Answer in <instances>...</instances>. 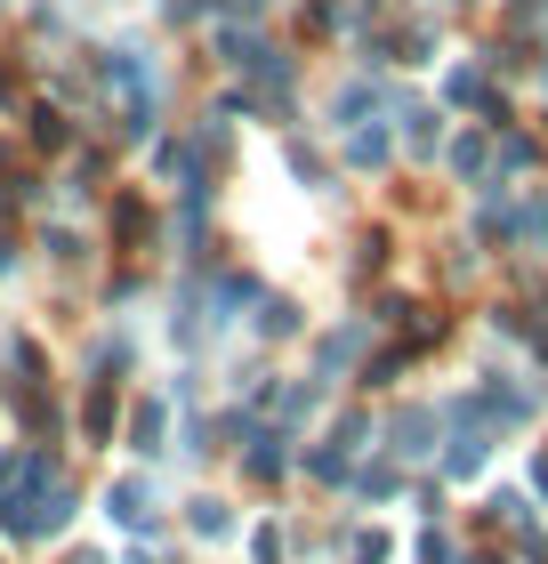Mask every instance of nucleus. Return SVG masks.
Wrapping results in <instances>:
<instances>
[{
    "label": "nucleus",
    "instance_id": "nucleus-15",
    "mask_svg": "<svg viewBox=\"0 0 548 564\" xmlns=\"http://www.w3.org/2000/svg\"><path fill=\"white\" fill-rule=\"evenodd\" d=\"M65 138H73V130H65V113H49V106H41V113H33V145H49V153H57Z\"/></svg>",
    "mask_w": 548,
    "mask_h": 564
},
{
    "label": "nucleus",
    "instance_id": "nucleus-23",
    "mask_svg": "<svg viewBox=\"0 0 548 564\" xmlns=\"http://www.w3.org/2000/svg\"><path fill=\"white\" fill-rule=\"evenodd\" d=\"M540 492H548V452H540Z\"/></svg>",
    "mask_w": 548,
    "mask_h": 564
},
{
    "label": "nucleus",
    "instance_id": "nucleus-16",
    "mask_svg": "<svg viewBox=\"0 0 548 564\" xmlns=\"http://www.w3.org/2000/svg\"><path fill=\"white\" fill-rule=\"evenodd\" d=\"M452 170H460V177H484V138H460V145H452Z\"/></svg>",
    "mask_w": 548,
    "mask_h": 564
},
{
    "label": "nucleus",
    "instance_id": "nucleus-1",
    "mask_svg": "<svg viewBox=\"0 0 548 564\" xmlns=\"http://www.w3.org/2000/svg\"><path fill=\"white\" fill-rule=\"evenodd\" d=\"M106 517L129 524V532H146V524H153V484H146V476H121L114 492H106Z\"/></svg>",
    "mask_w": 548,
    "mask_h": 564
},
{
    "label": "nucleus",
    "instance_id": "nucleus-21",
    "mask_svg": "<svg viewBox=\"0 0 548 564\" xmlns=\"http://www.w3.org/2000/svg\"><path fill=\"white\" fill-rule=\"evenodd\" d=\"M9 97H17V73H9V65H0V106H9Z\"/></svg>",
    "mask_w": 548,
    "mask_h": 564
},
{
    "label": "nucleus",
    "instance_id": "nucleus-4",
    "mask_svg": "<svg viewBox=\"0 0 548 564\" xmlns=\"http://www.w3.org/2000/svg\"><path fill=\"white\" fill-rule=\"evenodd\" d=\"M82 435H89V444H106V435H114V388H106V379H97L89 403H82Z\"/></svg>",
    "mask_w": 548,
    "mask_h": 564
},
{
    "label": "nucleus",
    "instance_id": "nucleus-3",
    "mask_svg": "<svg viewBox=\"0 0 548 564\" xmlns=\"http://www.w3.org/2000/svg\"><path fill=\"white\" fill-rule=\"evenodd\" d=\"M114 235H121L129 250H138V242L153 235V210H146V202H138V194H121V202H114Z\"/></svg>",
    "mask_w": 548,
    "mask_h": 564
},
{
    "label": "nucleus",
    "instance_id": "nucleus-22",
    "mask_svg": "<svg viewBox=\"0 0 548 564\" xmlns=\"http://www.w3.org/2000/svg\"><path fill=\"white\" fill-rule=\"evenodd\" d=\"M0 274H9V235H0Z\"/></svg>",
    "mask_w": 548,
    "mask_h": 564
},
{
    "label": "nucleus",
    "instance_id": "nucleus-19",
    "mask_svg": "<svg viewBox=\"0 0 548 564\" xmlns=\"http://www.w3.org/2000/svg\"><path fill=\"white\" fill-rule=\"evenodd\" d=\"M355 564H387V541H379V532H363V541H355Z\"/></svg>",
    "mask_w": 548,
    "mask_h": 564
},
{
    "label": "nucleus",
    "instance_id": "nucleus-24",
    "mask_svg": "<svg viewBox=\"0 0 548 564\" xmlns=\"http://www.w3.org/2000/svg\"><path fill=\"white\" fill-rule=\"evenodd\" d=\"M73 564H106V556H73Z\"/></svg>",
    "mask_w": 548,
    "mask_h": 564
},
{
    "label": "nucleus",
    "instance_id": "nucleus-18",
    "mask_svg": "<svg viewBox=\"0 0 548 564\" xmlns=\"http://www.w3.org/2000/svg\"><path fill=\"white\" fill-rule=\"evenodd\" d=\"M49 250H57V259L73 267V259H82V235H73V226H49Z\"/></svg>",
    "mask_w": 548,
    "mask_h": 564
},
{
    "label": "nucleus",
    "instance_id": "nucleus-12",
    "mask_svg": "<svg viewBox=\"0 0 548 564\" xmlns=\"http://www.w3.org/2000/svg\"><path fill=\"white\" fill-rule=\"evenodd\" d=\"M428 427H436L428 412H404L396 420V452H428Z\"/></svg>",
    "mask_w": 548,
    "mask_h": 564
},
{
    "label": "nucleus",
    "instance_id": "nucleus-7",
    "mask_svg": "<svg viewBox=\"0 0 548 564\" xmlns=\"http://www.w3.org/2000/svg\"><path fill=\"white\" fill-rule=\"evenodd\" d=\"M258 330H267V339H291V330H299V306H291V299H267V306H258Z\"/></svg>",
    "mask_w": 548,
    "mask_h": 564
},
{
    "label": "nucleus",
    "instance_id": "nucleus-5",
    "mask_svg": "<svg viewBox=\"0 0 548 564\" xmlns=\"http://www.w3.org/2000/svg\"><path fill=\"white\" fill-rule=\"evenodd\" d=\"M129 444H138V452H162V403H138V412H129Z\"/></svg>",
    "mask_w": 548,
    "mask_h": 564
},
{
    "label": "nucleus",
    "instance_id": "nucleus-14",
    "mask_svg": "<svg viewBox=\"0 0 548 564\" xmlns=\"http://www.w3.org/2000/svg\"><path fill=\"white\" fill-rule=\"evenodd\" d=\"M226 524H234V517H226V500H194V532H202V541H218Z\"/></svg>",
    "mask_w": 548,
    "mask_h": 564
},
{
    "label": "nucleus",
    "instance_id": "nucleus-9",
    "mask_svg": "<svg viewBox=\"0 0 548 564\" xmlns=\"http://www.w3.org/2000/svg\"><path fill=\"white\" fill-rule=\"evenodd\" d=\"M372 106H379V89H372V82H347V89H339V106H331V113H339V121H363Z\"/></svg>",
    "mask_w": 548,
    "mask_h": 564
},
{
    "label": "nucleus",
    "instance_id": "nucleus-11",
    "mask_svg": "<svg viewBox=\"0 0 548 564\" xmlns=\"http://www.w3.org/2000/svg\"><path fill=\"white\" fill-rule=\"evenodd\" d=\"M347 162H355V170H379V162H387V138H379V130H355V138H347Z\"/></svg>",
    "mask_w": 548,
    "mask_h": 564
},
{
    "label": "nucleus",
    "instance_id": "nucleus-2",
    "mask_svg": "<svg viewBox=\"0 0 548 564\" xmlns=\"http://www.w3.org/2000/svg\"><path fill=\"white\" fill-rule=\"evenodd\" d=\"M363 339H372V323H347V330H331V339H323V364H315V371H323V379H339V371L355 364V347H363Z\"/></svg>",
    "mask_w": 548,
    "mask_h": 564
},
{
    "label": "nucleus",
    "instance_id": "nucleus-10",
    "mask_svg": "<svg viewBox=\"0 0 548 564\" xmlns=\"http://www.w3.org/2000/svg\"><path fill=\"white\" fill-rule=\"evenodd\" d=\"M468 468H484V427H460L452 435V476H468Z\"/></svg>",
    "mask_w": 548,
    "mask_h": 564
},
{
    "label": "nucleus",
    "instance_id": "nucleus-6",
    "mask_svg": "<svg viewBox=\"0 0 548 564\" xmlns=\"http://www.w3.org/2000/svg\"><path fill=\"white\" fill-rule=\"evenodd\" d=\"M404 145L411 153H436V113L428 106H404Z\"/></svg>",
    "mask_w": 548,
    "mask_h": 564
},
{
    "label": "nucleus",
    "instance_id": "nucleus-8",
    "mask_svg": "<svg viewBox=\"0 0 548 564\" xmlns=\"http://www.w3.org/2000/svg\"><path fill=\"white\" fill-rule=\"evenodd\" d=\"M243 468H250L258 484H267V476H282V444H275V435H250V459H243Z\"/></svg>",
    "mask_w": 548,
    "mask_h": 564
},
{
    "label": "nucleus",
    "instance_id": "nucleus-13",
    "mask_svg": "<svg viewBox=\"0 0 548 564\" xmlns=\"http://www.w3.org/2000/svg\"><path fill=\"white\" fill-rule=\"evenodd\" d=\"M443 89H452V106H484V73H476V65H460Z\"/></svg>",
    "mask_w": 548,
    "mask_h": 564
},
{
    "label": "nucleus",
    "instance_id": "nucleus-17",
    "mask_svg": "<svg viewBox=\"0 0 548 564\" xmlns=\"http://www.w3.org/2000/svg\"><path fill=\"white\" fill-rule=\"evenodd\" d=\"M17 492H24V459H17V452H0V508H9Z\"/></svg>",
    "mask_w": 548,
    "mask_h": 564
},
{
    "label": "nucleus",
    "instance_id": "nucleus-20",
    "mask_svg": "<svg viewBox=\"0 0 548 564\" xmlns=\"http://www.w3.org/2000/svg\"><path fill=\"white\" fill-rule=\"evenodd\" d=\"M250 556H258V564H282V541H275V532H258V541H250Z\"/></svg>",
    "mask_w": 548,
    "mask_h": 564
}]
</instances>
